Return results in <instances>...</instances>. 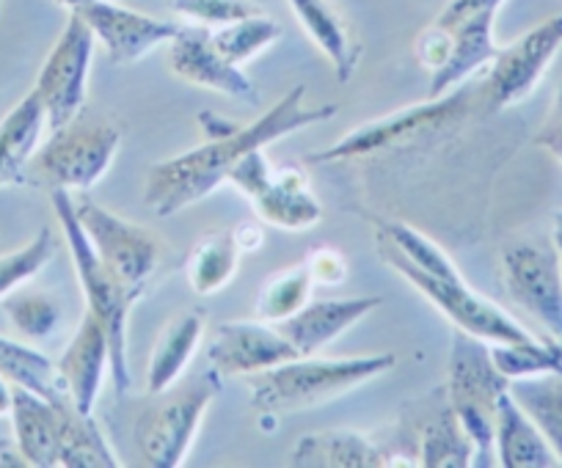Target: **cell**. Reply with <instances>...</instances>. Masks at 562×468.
<instances>
[{
	"label": "cell",
	"instance_id": "cell-1",
	"mask_svg": "<svg viewBox=\"0 0 562 468\" xmlns=\"http://www.w3.org/2000/svg\"><path fill=\"white\" fill-rule=\"evenodd\" d=\"M334 102L306 105V85H293L270 111H265L251 125H235L215 113H202L207 141L202 147L182 152L177 158L160 160L144 180V204L158 218H171L191 204L207 198L221 182L229 180V171L254 149L288 138L337 116Z\"/></svg>",
	"mask_w": 562,
	"mask_h": 468
},
{
	"label": "cell",
	"instance_id": "cell-2",
	"mask_svg": "<svg viewBox=\"0 0 562 468\" xmlns=\"http://www.w3.org/2000/svg\"><path fill=\"white\" fill-rule=\"evenodd\" d=\"M394 364V353L350 358H317V353L299 356L265 373L248 375L251 406L265 416L310 411L359 389L378 375H386Z\"/></svg>",
	"mask_w": 562,
	"mask_h": 468
},
{
	"label": "cell",
	"instance_id": "cell-3",
	"mask_svg": "<svg viewBox=\"0 0 562 468\" xmlns=\"http://www.w3.org/2000/svg\"><path fill=\"white\" fill-rule=\"evenodd\" d=\"M53 209L61 224V235L67 240V249L72 254L75 273H78V284L86 295V311L102 322L108 333V347H111V380L116 395L122 397L130 389L133 378H130L127 367V317L135 300L140 298L138 293L127 287L105 262L97 256L94 246L86 238L83 226H80L78 213H75L72 193L69 191H50Z\"/></svg>",
	"mask_w": 562,
	"mask_h": 468
},
{
	"label": "cell",
	"instance_id": "cell-4",
	"mask_svg": "<svg viewBox=\"0 0 562 468\" xmlns=\"http://www.w3.org/2000/svg\"><path fill=\"white\" fill-rule=\"evenodd\" d=\"M221 395V373L210 367L182 375L169 389L153 395L135 419V446L149 468H180L196 441L204 413Z\"/></svg>",
	"mask_w": 562,
	"mask_h": 468
},
{
	"label": "cell",
	"instance_id": "cell-5",
	"mask_svg": "<svg viewBox=\"0 0 562 468\" xmlns=\"http://www.w3.org/2000/svg\"><path fill=\"white\" fill-rule=\"evenodd\" d=\"M447 400L474 444V466H496L494 433L499 400L510 380L491 358V344L456 328L447 362Z\"/></svg>",
	"mask_w": 562,
	"mask_h": 468
},
{
	"label": "cell",
	"instance_id": "cell-6",
	"mask_svg": "<svg viewBox=\"0 0 562 468\" xmlns=\"http://www.w3.org/2000/svg\"><path fill=\"white\" fill-rule=\"evenodd\" d=\"M122 147V130L113 122L83 111L34 152L29 163V185L47 191L86 193L105 176Z\"/></svg>",
	"mask_w": 562,
	"mask_h": 468
},
{
	"label": "cell",
	"instance_id": "cell-7",
	"mask_svg": "<svg viewBox=\"0 0 562 468\" xmlns=\"http://www.w3.org/2000/svg\"><path fill=\"white\" fill-rule=\"evenodd\" d=\"M381 256L383 265H389L392 271H397L405 282L414 289H419L447 320L452 322L461 331L472 333V336L483 339L488 344H538L543 342L540 336H535L532 331L521 326L516 317L507 315L505 309H499L496 304H491L485 295L474 293L467 282H463L461 271L447 273V276H436V273H425L419 267L408 265L400 256L389 254V251L375 249Z\"/></svg>",
	"mask_w": 562,
	"mask_h": 468
},
{
	"label": "cell",
	"instance_id": "cell-8",
	"mask_svg": "<svg viewBox=\"0 0 562 468\" xmlns=\"http://www.w3.org/2000/svg\"><path fill=\"white\" fill-rule=\"evenodd\" d=\"M226 182H232L251 202L257 218L276 229L304 231L323 220V204L312 193L306 171L295 169V165L276 169L265 158V149L248 152L229 171Z\"/></svg>",
	"mask_w": 562,
	"mask_h": 468
},
{
	"label": "cell",
	"instance_id": "cell-9",
	"mask_svg": "<svg viewBox=\"0 0 562 468\" xmlns=\"http://www.w3.org/2000/svg\"><path fill=\"white\" fill-rule=\"evenodd\" d=\"M72 202L80 226H83L89 243L94 246L97 256L133 293H147L149 282L158 276V267L164 262V243L158 240V235L147 226L119 218L116 213L97 204L86 193L72 196Z\"/></svg>",
	"mask_w": 562,
	"mask_h": 468
},
{
	"label": "cell",
	"instance_id": "cell-10",
	"mask_svg": "<svg viewBox=\"0 0 562 468\" xmlns=\"http://www.w3.org/2000/svg\"><path fill=\"white\" fill-rule=\"evenodd\" d=\"M562 47V14L543 20L510 45L499 47L477 85L485 113H499L527 100Z\"/></svg>",
	"mask_w": 562,
	"mask_h": 468
},
{
	"label": "cell",
	"instance_id": "cell-11",
	"mask_svg": "<svg viewBox=\"0 0 562 468\" xmlns=\"http://www.w3.org/2000/svg\"><path fill=\"white\" fill-rule=\"evenodd\" d=\"M94 34L78 12H69L67 25L47 53L34 91L45 105L47 127L58 130L72 122L86 107L89 94V69L94 56Z\"/></svg>",
	"mask_w": 562,
	"mask_h": 468
},
{
	"label": "cell",
	"instance_id": "cell-12",
	"mask_svg": "<svg viewBox=\"0 0 562 468\" xmlns=\"http://www.w3.org/2000/svg\"><path fill=\"white\" fill-rule=\"evenodd\" d=\"M505 289L540 326L549 342L562 347V260L540 243H510L502 251Z\"/></svg>",
	"mask_w": 562,
	"mask_h": 468
},
{
	"label": "cell",
	"instance_id": "cell-13",
	"mask_svg": "<svg viewBox=\"0 0 562 468\" xmlns=\"http://www.w3.org/2000/svg\"><path fill=\"white\" fill-rule=\"evenodd\" d=\"M467 107H469L467 91L436 96V100H430L428 96V102H422V105L403 107V111L389 113V116H381V119L364 122V125H359L356 130H350L348 136L334 141L331 147L310 155L306 163H315V165L337 163V160H353V158H361V155L381 152V149L394 147V144L416 136V133L452 125V122H458L463 113H467Z\"/></svg>",
	"mask_w": 562,
	"mask_h": 468
},
{
	"label": "cell",
	"instance_id": "cell-14",
	"mask_svg": "<svg viewBox=\"0 0 562 468\" xmlns=\"http://www.w3.org/2000/svg\"><path fill=\"white\" fill-rule=\"evenodd\" d=\"M290 463L299 468H389L419 466L414 444L403 424H397L394 441L383 444L361 430H321L295 444Z\"/></svg>",
	"mask_w": 562,
	"mask_h": 468
},
{
	"label": "cell",
	"instance_id": "cell-15",
	"mask_svg": "<svg viewBox=\"0 0 562 468\" xmlns=\"http://www.w3.org/2000/svg\"><path fill=\"white\" fill-rule=\"evenodd\" d=\"M299 356L288 336L265 320L218 322L207 342V358L221 378H248Z\"/></svg>",
	"mask_w": 562,
	"mask_h": 468
},
{
	"label": "cell",
	"instance_id": "cell-16",
	"mask_svg": "<svg viewBox=\"0 0 562 468\" xmlns=\"http://www.w3.org/2000/svg\"><path fill=\"white\" fill-rule=\"evenodd\" d=\"M169 69L188 83L218 91L232 100H243L248 105L259 100V89L248 80V75L226 61L213 45V28L207 25H180L175 39L169 42Z\"/></svg>",
	"mask_w": 562,
	"mask_h": 468
},
{
	"label": "cell",
	"instance_id": "cell-17",
	"mask_svg": "<svg viewBox=\"0 0 562 468\" xmlns=\"http://www.w3.org/2000/svg\"><path fill=\"white\" fill-rule=\"evenodd\" d=\"M78 14L86 20L94 39L102 42L108 58L116 67L140 61L149 50L175 39V34L180 31V25L169 23V20L119 7V0H97L91 7L80 9Z\"/></svg>",
	"mask_w": 562,
	"mask_h": 468
},
{
	"label": "cell",
	"instance_id": "cell-18",
	"mask_svg": "<svg viewBox=\"0 0 562 468\" xmlns=\"http://www.w3.org/2000/svg\"><path fill=\"white\" fill-rule=\"evenodd\" d=\"M414 441L416 463L425 468H469L474 466V444L458 422L447 389L430 391L416 402L414 413L403 419Z\"/></svg>",
	"mask_w": 562,
	"mask_h": 468
},
{
	"label": "cell",
	"instance_id": "cell-19",
	"mask_svg": "<svg viewBox=\"0 0 562 468\" xmlns=\"http://www.w3.org/2000/svg\"><path fill=\"white\" fill-rule=\"evenodd\" d=\"M69 400L80 413L94 411V402L102 391V380L111 375V347L102 322L91 311H86L78 331L69 339L67 350L56 362Z\"/></svg>",
	"mask_w": 562,
	"mask_h": 468
},
{
	"label": "cell",
	"instance_id": "cell-20",
	"mask_svg": "<svg viewBox=\"0 0 562 468\" xmlns=\"http://www.w3.org/2000/svg\"><path fill=\"white\" fill-rule=\"evenodd\" d=\"M67 402H50L34 391L12 389V424L25 466L61 468V413Z\"/></svg>",
	"mask_w": 562,
	"mask_h": 468
},
{
	"label": "cell",
	"instance_id": "cell-21",
	"mask_svg": "<svg viewBox=\"0 0 562 468\" xmlns=\"http://www.w3.org/2000/svg\"><path fill=\"white\" fill-rule=\"evenodd\" d=\"M383 298H331V300H310L299 315L276 322L288 342L299 350L301 356H315L317 350L364 320L367 315L378 309Z\"/></svg>",
	"mask_w": 562,
	"mask_h": 468
},
{
	"label": "cell",
	"instance_id": "cell-22",
	"mask_svg": "<svg viewBox=\"0 0 562 468\" xmlns=\"http://www.w3.org/2000/svg\"><path fill=\"white\" fill-rule=\"evenodd\" d=\"M288 3L301 28L317 45V50L331 61L337 83H348L359 67L361 53H364L353 23L334 7L331 0H288Z\"/></svg>",
	"mask_w": 562,
	"mask_h": 468
},
{
	"label": "cell",
	"instance_id": "cell-23",
	"mask_svg": "<svg viewBox=\"0 0 562 468\" xmlns=\"http://www.w3.org/2000/svg\"><path fill=\"white\" fill-rule=\"evenodd\" d=\"M494 20L496 14H474V18H467L447 28L452 36V47L445 67L436 69V72L430 75V100L450 94V91L456 89V85H461L469 75L488 67V61L496 56V50H499L494 42ZM441 28H445V25H441Z\"/></svg>",
	"mask_w": 562,
	"mask_h": 468
},
{
	"label": "cell",
	"instance_id": "cell-24",
	"mask_svg": "<svg viewBox=\"0 0 562 468\" xmlns=\"http://www.w3.org/2000/svg\"><path fill=\"white\" fill-rule=\"evenodd\" d=\"M47 127L45 105L34 89L0 119V187L29 185V163Z\"/></svg>",
	"mask_w": 562,
	"mask_h": 468
},
{
	"label": "cell",
	"instance_id": "cell-25",
	"mask_svg": "<svg viewBox=\"0 0 562 468\" xmlns=\"http://www.w3.org/2000/svg\"><path fill=\"white\" fill-rule=\"evenodd\" d=\"M496 466L502 468H554L560 466L546 435L527 411L516 402L510 389L502 395L494 433Z\"/></svg>",
	"mask_w": 562,
	"mask_h": 468
},
{
	"label": "cell",
	"instance_id": "cell-26",
	"mask_svg": "<svg viewBox=\"0 0 562 468\" xmlns=\"http://www.w3.org/2000/svg\"><path fill=\"white\" fill-rule=\"evenodd\" d=\"M204 328H207V315L199 306L180 311V315L166 322L158 342H155L153 356H149V395L169 389L171 384H177L186 375L188 364L196 356V347L204 339Z\"/></svg>",
	"mask_w": 562,
	"mask_h": 468
},
{
	"label": "cell",
	"instance_id": "cell-27",
	"mask_svg": "<svg viewBox=\"0 0 562 468\" xmlns=\"http://www.w3.org/2000/svg\"><path fill=\"white\" fill-rule=\"evenodd\" d=\"M240 246H237L232 231H210L191 249L186 262V278L188 287L199 295L221 293L226 284L235 278L237 267H240Z\"/></svg>",
	"mask_w": 562,
	"mask_h": 468
},
{
	"label": "cell",
	"instance_id": "cell-28",
	"mask_svg": "<svg viewBox=\"0 0 562 468\" xmlns=\"http://www.w3.org/2000/svg\"><path fill=\"white\" fill-rule=\"evenodd\" d=\"M0 375L50 402H72L56 364L40 350L7 336H0Z\"/></svg>",
	"mask_w": 562,
	"mask_h": 468
},
{
	"label": "cell",
	"instance_id": "cell-29",
	"mask_svg": "<svg viewBox=\"0 0 562 468\" xmlns=\"http://www.w3.org/2000/svg\"><path fill=\"white\" fill-rule=\"evenodd\" d=\"M122 460L91 413H80L72 402L61 413V468H119Z\"/></svg>",
	"mask_w": 562,
	"mask_h": 468
},
{
	"label": "cell",
	"instance_id": "cell-30",
	"mask_svg": "<svg viewBox=\"0 0 562 468\" xmlns=\"http://www.w3.org/2000/svg\"><path fill=\"white\" fill-rule=\"evenodd\" d=\"M510 395L532 416L546 435L562 466V378L560 375H535L510 380Z\"/></svg>",
	"mask_w": 562,
	"mask_h": 468
},
{
	"label": "cell",
	"instance_id": "cell-31",
	"mask_svg": "<svg viewBox=\"0 0 562 468\" xmlns=\"http://www.w3.org/2000/svg\"><path fill=\"white\" fill-rule=\"evenodd\" d=\"M312 287H315V278H312L306 262L270 273L257 293V317L276 326V322L299 315L312 300Z\"/></svg>",
	"mask_w": 562,
	"mask_h": 468
},
{
	"label": "cell",
	"instance_id": "cell-32",
	"mask_svg": "<svg viewBox=\"0 0 562 468\" xmlns=\"http://www.w3.org/2000/svg\"><path fill=\"white\" fill-rule=\"evenodd\" d=\"M281 39V25L276 23L268 14H254V18L237 20V23L221 25L213 28V45L218 47L221 56L226 58L235 67H243L246 61H251L254 56H259L262 50H268L270 45Z\"/></svg>",
	"mask_w": 562,
	"mask_h": 468
},
{
	"label": "cell",
	"instance_id": "cell-33",
	"mask_svg": "<svg viewBox=\"0 0 562 468\" xmlns=\"http://www.w3.org/2000/svg\"><path fill=\"white\" fill-rule=\"evenodd\" d=\"M0 309L9 317L14 331L31 342L53 336L56 328L61 326V309L56 300L40 289H12L9 295L0 298Z\"/></svg>",
	"mask_w": 562,
	"mask_h": 468
},
{
	"label": "cell",
	"instance_id": "cell-34",
	"mask_svg": "<svg viewBox=\"0 0 562 468\" xmlns=\"http://www.w3.org/2000/svg\"><path fill=\"white\" fill-rule=\"evenodd\" d=\"M56 235L45 226L23 249L9 251V254L0 256V298L12 293V289H18L23 282H29L31 276H36L56 256Z\"/></svg>",
	"mask_w": 562,
	"mask_h": 468
},
{
	"label": "cell",
	"instance_id": "cell-35",
	"mask_svg": "<svg viewBox=\"0 0 562 468\" xmlns=\"http://www.w3.org/2000/svg\"><path fill=\"white\" fill-rule=\"evenodd\" d=\"M169 7L180 18L207 25V28H221V25L262 14V7L254 0H169Z\"/></svg>",
	"mask_w": 562,
	"mask_h": 468
},
{
	"label": "cell",
	"instance_id": "cell-36",
	"mask_svg": "<svg viewBox=\"0 0 562 468\" xmlns=\"http://www.w3.org/2000/svg\"><path fill=\"white\" fill-rule=\"evenodd\" d=\"M306 267H310L315 284H328V287H337L348 278V260H345L342 251L331 249V246H321V249H312L306 256Z\"/></svg>",
	"mask_w": 562,
	"mask_h": 468
},
{
	"label": "cell",
	"instance_id": "cell-37",
	"mask_svg": "<svg viewBox=\"0 0 562 468\" xmlns=\"http://www.w3.org/2000/svg\"><path fill=\"white\" fill-rule=\"evenodd\" d=\"M450 47H452L450 31L441 28V25H436V23H430L428 28L422 31L419 39H416V58H419L422 67L434 75L436 69L445 67L447 56H450Z\"/></svg>",
	"mask_w": 562,
	"mask_h": 468
},
{
	"label": "cell",
	"instance_id": "cell-38",
	"mask_svg": "<svg viewBox=\"0 0 562 468\" xmlns=\"http://www.w3.org/2000/svg\"><path fill=\"white\" fill-rule=\"evenodd\" d=\"M502 3L505 0H447L434 23L450 28V25L461 23V20L474 18V14H496Z\"/></svg>",
	"mask_w": 562,
	"mask_h": 468
},
{
	"label": "cell",
	"instance_id": "cell-39",
	"mask_svg": "<svg viewBox=\"0 0 562 468\" xmlns=\"http://www.w3.org/2000/svg\"><path fill=\"white\" fill-rule=\"evenodd\" d=\"M535 147L546 149L554 160L562 163V85L554 96V105H551L549 116L546 122L540 125L538 136H535Z\"/></svg>",
	"mask_w": 562,
	"mask_h": 468
},
{
	"label": "cell",
	"instance_id": "cell-40",
	"mask_svg": "<svg viewBox=\"0 0 562 468\" xmlns=\"http://www.w3.org/2000/svg\"><path fill=\"white\" fill-rule=\"evenodd\" d=\"M232 235H235L237 246H240L243 254H251V251H257L259 246H262V229H259L257 224H251V220H246V224H237V229H232Z\"/></svg>",
	"mask_w": 562,
	"mask_h": 468
},
{
	"label": "cell",
	"instance_id": "cell-41",
	"mask_svg": "<svg viewBox=\"0 0 562 468\" xmlns=\"http://www.w3.org/2000/svg\"><path fill=\"white\" fill-rule=\"evenodd\" d=\"M12 389H14V386L9 384L3 375H0V416L12 413Z\"/></svg>",
	"mask_w": 562,
	"mask_h": 468
},
{
	"label": "cell",
	"instance_id": "cell-42",
	"mask_svg": "<svg viewBox=\"0 0 562 468\" xmlns=\"http://www.w3.org/2000/svg\"><path fill=\"white\" fill-rule=\"evenodd\" d=\"M58 7L69 9V12H80V9L91 7V3H97V0H56Z\"/></svg>",
	"mask_w": 562,
	"mask_h": 468
},
{
	"label": "cell",
	"instance_id": "cell-43",
	"mask_svg": "<svg viewBox=\"0 0 562 468\" xmlns=\"http://www.w3.org/2000/svg\"><path fill=\"white\" fill-rule=\"evenodd\" d=\"M554 249H562V209L554 215Z\"/></svg>",
	"mask_w": 562,
	"mask_h": 468
},
{
	"label": "cell",
	"instance_id": "cell-44",
	"mask_svg": "<svg viewBox=\"0 0 562 468\" xmlns=\"http://www.w3.org/2000/svg\"><path fill=\"white\" fill-rule=\"evenodd\" d=\"M557 251H560V260H562V249H557Z\"/></svg>",
	"mask_w": 562,
	"mask_h": 468
}]
</instances>
